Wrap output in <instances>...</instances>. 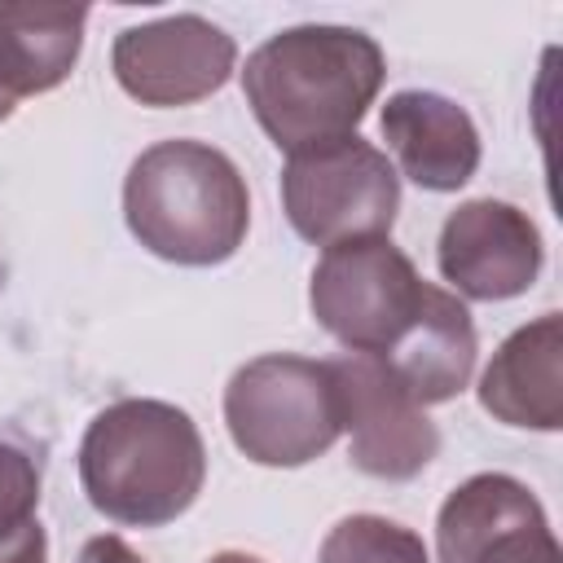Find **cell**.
I'll return each mask as SVG.
<instances>
[{
	"mask_svg": "<svg viewBox=\"0 0 563 563\" xmlns=\"http://www.w3.org/2000/svg\"><path fill=\"white\" fill-rule=\"evenodd\" d=\"M387 79V57L356 26L303 22L268 35L242 66L255 123L286 154L356 136Z\"/></svg>",
	"mask_w": 563,
	"mask_h": 563,
	"instance_id": "cell-1",
	"label": "cell"
},
{
	"mask_svg": "<svg viewBox=\"0 0 563 563\" xmlns=\"http://www.w3.org/2000/svg\"><path fill=\"white\" fill-rule=\"evenodd\" d=\"M202 479V431L167 400H114L79 440V484L92 510L123 528H163L180 519L198 501Z\"/></svg>",
	"mask_w": 563,
	"mask_h": 563,
	"instance_id": "cell-2",
	"label": "cell"
},
{
	"mask_svg": "<svg viewBox=\"0 0 563 563\" xmlns=\"http://www.w3.org/2000/svg\"><path fill=\"white\" fill-rule=\"evenodd\" d=\"M123 220L150 255L185 268H211L233 260L246 242L251 194L224 150L176 136L141 150L128 167Z\"/></svg>",
	"mask_w": 563,
	"mask_h": 563,
	"instance_id": "cell-3",
	"label": "cell"
},
{
	"mask_svg": "<svg viewBox=\"0 0 563 563\" xmlns=\"http://www.w3.org/2000/svg\"><path fill=\"white\" fill-rule=\"evenodd\" d=\"M224 427L255 466L317 462L343 431L330 361L290 352L246 361L224 387Z\"/></svg>",
	"mask_w": 563,
	"mask_h": 563,
	"instance_id": "cell-4",
	"label": "cell"
},
{
	"mask_svg": "<svg viewBox=\"0 0 563 563\" xmlns=\"http://www.w3.org/2000/svg\"><path fill=\"white\" fill-rule=\"evenodd\" d=\"M282 211L303 242L334 246L352 238H391L400 211V176L365 136H343L286 154Z\"/></svg>",
	"mask_w": 563,
	"mask_h": 563,
	"instance_id": "cell-5",
	"label": "cell"
},
{
	"mask_svg": "<svg viewBox=\"0 0 563 563\" xmlns=\"http://www.w3.org/2000/svg\"><path fill=\"white\" fill-rule=\"evenodd\" d=\"M427 282L391 238H352L321 251L308 308L352 356H383L413 321Z\"/></svg>",
	"mask_w": 563,
	"mask_h": 563,
	"instance_id": "cell-6",
	"label": "cell"
},
{
	"mask_svg": "<svg viewBox=\"0 0 563 563\" xmlns=\"http://www.w3.org/2000/svg\"><path fill=\"white\" fill-rule=\"evenodd\" d=\"M339 427L347 431V457L361 475L405 484L431 466L440 453V431L427 409L387 374L374 356H339L330 361Z\"/></svg>",
	"mask_w": 563,
	"mask_h": 563,
	"instance_id": "cell-7",
	"label": "cell"
},
{
	"mask_svg": "<svg viewBox=\"0 0 563 563\" xmlns=\"http://www.w3.org/2000/svg\"><path fill=\"white\" fill-rule=\"evenodd\" d=\"M119 88L141 106H194L220 92L238 66V44L202 13H172L123 26L110 48Z\"/></svg>",
	"mask_w": 563,
	"mask_h": 563,
	"instance_id": "cell-8",
	"label": "cell"
},
{
	"mask_svg": "<svg viewBox=\"0 0 563 563\" xmlns=\"http://www.w3.org/2000/svg\"><path fill=\"white\" fill-rule=\"evenodd\" d=\"M440 563H563L537 493L501 471L462 479L435 515Z\"/></svg>",
	"mask_w": 563,
	"mask_h": 563,
	"instance_id": "cell-9",
	"label": "cell"
},
{
	"mask_svg": "<svg viewBox=\"0 0 563 563\" xmlns=\"http://www.w3.org/2000/svg\"><path fill=\"white\" fill-rule=\"evenodd\" d=\"M545 246L528 211L501 198H471L440 224L435 264L462 299L501 303L532 290Z\"/></svg>",
	"mask_w": 563,
	"mask_h": 563,
	"instance_id": "cell-10",
	"label": "cell"
},
{
	"mask_svg": "<svg viewBox=\"0 0 563 563\" xmlns=\"http://www.w3.org/2000/svg\"><path fill=\"white\" fill-rule=\"evenodd\" d=\"M378 128L396 158L391 163L396 176L413 180L418 189L453 194L479 167V128L444 92H431V88L391 92L378 114Z\"/></svg>",
	"mask_w": 563,
	"mask_h": 563,
	"instance_id": "cell-11",
	"label": "cell"
},
{
	"mask_svg": "<svg viewBox=\"0 0 563 563\" xmlns=\"http://www.w3.org/2000/svg\"><path fill=\"white\" fill-rule=\"evenodd\" d=\"M479 405L506 427L559 431L563 427V321L541 312L501 339L479 374Z\"/></svg>",
	"mask_w": 563,
	"mask_h": 563,
	"instance_id": "cell-12",
	"label": "cell"
},
{
	"mask_svg": "<svg viewBox=\"0 0 563 563\" xmlns=\"http://www.w3.org/2000/svg\"><path fill=\"white\" fill-rule=\"evenodd\" d=\"M475 321L466 303L453 290H440L427 282V295L413 312V321L400 330V339L374 356L387 365V374L427 409L453 400L471 374H475Z\"/></svg>",
	"mask_w": 563,
	"mask_h": 563,
	"instance_id": "cell-13",
	"label": "cell"
},
{
	"mask_svg": "<svg viewBox=\"0 0 563 563\" xmlns=\"http://www.w3.org/2000/svg\"><path fill=\"white\" fill-rule=\"evenodd\" d=\"M84 4L0 0V88L22 101L66 84L84 48Z\"/></svg>",
	"mask_w": 563,
	"mask_h": 563,
	"instance_id": "cell-14",
	"label": "cell"
},
{
	"mask_svg": "<svg viewBox=\"0 0 563 563\" xmlns=\"http://www.w3.org/2000/svg\"><path fill=\"white\" fill-rule=\"evenodd\" d=\"M317 563H431V554L422 537L396 519L347 515L325 532Z\"/></svg>",
	"mask_w": 563,
	"mask_h": 563,
	"instance_id": "cell-15",
	"label": "cell"
},
{
	"mask_svg": "<svg viewBox=\"0 0 563 563\" xmlns=\"http://www.w3.org/2000/svg\"><path fill=\"white\" fill-rule=\"evenodd\" d=\"M40 510V466L26 449L0 440V541L35 523Z\"/></svg>",
	"mask_w": 563,
	"mask_h": 563,
	"instance_id": "cell-16",
	"label": "cell"
},
{
	"mask_svg": "<svg viewBox=\"0 0 563 563\" xmlns=\"http://www.w3.org/2000/svg\"><path fill=\"white\" fill-rule=\"evenodd\" d=\"M0 563H48V537L35 523H26L22 532H13L9 541H0Z\"/></svg>",
	"mask_w": 563,
	"mask_h": 563,
	"instance_id": "cell-17",
	"label": "cell"
},
{
	"mask_svg": "<svg viewBox=\"0 0 563 563\" xmlns=\"http://www.w3.org/2000/svg\"><path fill=\"white\" fill-rule=\"evenodd\" d=\"M75 563H145L123 537H114V532H101V537H92V541H84V550H79V559Z\"/></svg>",
	"mask_w": 563,
	"mask_h": 563,
	"instance_id": "cell-18",
	"label": "cell"
},
{
	"mask_svg": "<svg viewBox=\"0 0 563 563\" xmlns=\"http://www.w3.org/2000/svg\"><path fill=\"white\" fill-rule=\"evenodd\" d=\"M207 563H264V559H255V554H246V550H220V554H211Z\"/></svg>",
	"mask_w": 563,
	"mask_h": 563,
	"instance_id": "cell-19",
	"label": "cell"
},
{
	"mask_svg": "<svg viewBox=\"0 0 563 563\" xmlns=\"http://www.w3.org/2000/svg\"><path fill=\"white\" fill-rule=\"evenodd\" d=\"M13 106H18V101H13V97H9V92H4V88H0V123H4V119H9V114H13Z\"/></svg>",
	"mask_w": 563,
	"mask_h": 563,
	"instance_id": "cell-20",
	"label": "cell"
}]
</instances>
